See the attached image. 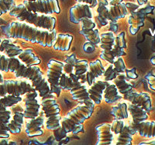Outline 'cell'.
Masks as SVG:
<instances>
[{
  "mask_svg": "<svg viewBox=\"0 0 155 145\" xmlns=\"http://www.w3.org/2000/svg\"><path fill=\"white\" fill-rule=\"evenodd\" d=\"M0 71L13 72L16 78H24L32 82L33 87L38 90L41 97L50 92V84L48 79L44 76V73L37 65L28 66L16 57L6 56L0 54Z\"/></svg>",
  "mask_w": 155,
  "mask_h": 145,
  "instance_id": "6da1fadb",
  "label": "cell"
},
{
  "mask_svg": "<svg viewBox=\"0 0 155 145\" xmlns=\"http://www.w3.org/2000/svg\"><path fill=\"white\" fill-rule=\"evenodd\" d=\"M4 34L9 38H21L44 47H52L57 37V31L54 29L49 31L21 21L9 23L4 28Z\"/></svg>",
  "mask_w": 155,
  "mask_h": 145,
  "instance_id": "7a4b0ae2",
  "label": "cell"
},
{
  "mask_svg": "<svg viewBox=\"0 0 155 145\" xmlns=\"http://www.w3.org/2000/svg\"><path fill=\"white\" fill-rule=\"evenodd\" d=\"M9 15L17 18L19 21L30 23L49 31L53 30L56 25V19L54 16L29 11L23 3L12 8L9 10Z\"/></svg>",
  "mask_w": 155,
  "mask_h": 145,
  "instance_id": "3957f363",
  "label": "cell"
},
{
  "mask_svg": "<svg viewBox=\"0 0 155 145\" xmlns=\"http://www.w3.org/2000/svg\"><path fill=\"white\" fill-rule=\"evenodd\" d=\"M59 84L61 89L69 90L73 99L78 101L80 104H85L95 108V103L90 98L88 88L85 83L78 81L77 76L74 72H71L68 75L63 72L60 78Z\"/></svg>",
  "mask_w": 155,
  "mask_h": 145,
  "instance_id": "277c9868",
  "label": "cell"
},
{
  "mask_svg": "<svg viewBox=\"0 0 155 145\" xmlns=\"http://www.w3.org/2000/svg\"><path fill=\"white\" fill-rule=\"evenodd\" d=\"M93 111L94 108L85 104H79L62 118L61 121L62 129L65 133L72 132L74 134L79 132L84 133L82 123L92 116Z\"/></svg>",
  "mask_w": 155,
  "mask_h": 145,
  "instance_id": "5b68a950",
  "label": "cell"
},
{
  "mask_svg": "<svg viewBox=\"0 0 155 145\" xmlns=\"http://www.w3.org/2000/svg\"><path fill=\"white\" fill-rule=\"evenodd\" d=\"M54 94L49 92L42 97L41 105L46 118V128L51 130H57L61 128V117L60 115V106L57 103Z\"/></svg>",
  "mask_w": 155,
  "mask_h": 145,
  "instance_id": "8992f818",
  "label": "cell"
},
{
  "mask_svg": "<svg viewBox=\"0 0 155 145\" xmlns=\"http://www.w3.org/2000/svg\"><path fill=\"white\" fill-rule=\"evenodd\" d=\"M98 1V9L97 12L99 16L97 17L100 26H105L108 23V21L112 23H116L119 19L124 18L128 14L126 4L120 3L117 5H111L108 8L109 2L107 0H97Z\"/></svg>",
  "mask_w": 155,
  "mask_h": 145,
  "instance_id": "52a82bcc",
  "label": "cell"
},
{
  "mask_svg": "<svg viewBox=\"0 0 155 145\" xmlns=\"http://www.w3.org/2000/svg\"><path fill=\"white\" fill-rule=\"evenodd\" d=\"M21 101L20 96L7 94L4 97H0V138L5 139L9 137L8 123L11 119V111L8 108Z\"/></svg>",
  "mask_w": 155,
  "mask_h": 145,
  "instance_id": "ba28073f",
  "label": "cell"
},
{
  "mask_svg": "<svg viewBox=\"0 0 155 145\" xmlns=\"http://www.w3.org/2000/svg\"><path fill=\"white\" fill-rule=\"evenodd\" d=\"M64 63L55 59H51L48 64V72L47 79L50 84V92L54 94L57 97H59L61 92L59 81L63 73Z\"/></svg>",
  "mask_w": 155,
  "mask_h": 145,
  "instance_id": "9c48e42d",
  "label": "cell"
},
{
  "mask_svg": "<svg viewBox=\"0 0 155 145\" xmlns=\"http://www.w3.org/2000/svg\"><path fill=\"white\" fill-rule=\"evenodd\" d=\"M35 87L27 80H4L0 83V97L7 94L15 96H21Z\"/></svg>",
  "mask_w": 155,
  "mask_h": 145,
  "instance_id": "30bf717a",
  "label": "cell"
},
{
  "mask_svg": "<svg viewBox=\"0 0 155 145\" xmlns=\"http://www.w3.org/2000/svg\"><path fill=\"white\" fill-rule=\"evenodd\" d=\"M23 4L29 11L42 14H58L61 12L58 0H35L33 2L23 0Z\"/></svg>",
  "mask_w": 155,
  "mask_h": 145,
  "instance_id": "8fae6325",
  "label": "cell"
},
{
  "mask_svg": "<svg viewBox=\"0 0 155 145\" xmlns=\"http://www.w3.org/2000/svg\"><path fill=\"white\" fill-rule=\"evenodd\" d=\"M38 90L34 88L31 91L26 93V97L24 98L25 109L23 111V115L25 118H36L40 113L41 104L38 101Z\"/></svg>",
  "mask_w": 155,
  "mask_h": 145,
  "instance_id": "7c38bea8",
  "label": "cell"
},
{
  "mask_svg": "<svg viewBox=\"0 0 155 145\" xmlns=\"http://www.w3.org/2000/svg\"><path fill=\"white\" fill-rule=\"evenodd\" d=\"M100 47L102 48L100 58L101 59L106 61L110 64H113L115 61V57L113 56L112 49L114 44L115 35L113 32L108 31L100 34Z\"/></svg>",
  "mask_w": 155,
  "mask_h": 145,
  "instance_id": "4fadbf2b",
  "label": "cell"
},
{
  "mask_svg": "<svg viewBox=\"0 0 155 145\" xmlns=\"http://www.w3.org/2000/svg\"><path fill=\"white\" fill-rule=\"evenodd\" d=\"M81 22V34L85 36L87 41L94 44H99L100 43V34L98 29L95 28V23L92 21V18H83Z\"/></svg>",
  "mask_w": 155,
  "mask_h": 145,
  "instance_id": "5bb4252c",
  "label": "cell"
},
{
  "mask_svg": "<svg viewBox=\"0 0 155 145\" xmlns=\"http://www.w3.org/2000/svg\"><path fill=\"white\" fill-rule=\"evenodd\" d=\"M44 111H41V113H39L36 118H27L29 119L28 122L26 124V133L27 136L30 137L34 136H41L44 133L42 127L44 123V118L45 115H44Z\"/></svg>",
  "mask_w": 155,
  "mask_h": 145,
  "instance_id": "9a60e30c",
  "label": "cell"
},
{
  "mask_svg": "<svg viewBox=\"0 0 155 145\" xmlns=\"http://www.w3.org/2000/svg\"><path fill=\"white\" fill-rule=\"evenodd\" d=\"M92 18V12L89 5L86 3H78L70 9V20L73 23H81L83 18Z\"/></svg>",
  "mask_w": 155,
  "mask_h": 145,
  "instance_id": "2e32d148",
  "label": "cell"
},
{
  "mask_svg": "<svg viewBox=\"0 0 155 145\" xmlns=\"http://www.w3.org/2000/svg\"><path fill=\"white\" fill-rule=\"evenodd\" d=\"M125 100H127L132 104H138L143 107L147 112L152 110V103L150 95L147 93H137L134 90L123 97Z\"/></svg>",
  "mask_w": 155,
  "mask_h": 145,
  "instance_id": "e0dca14e",
  "label": "cell"
},
{
  "mask_svg": "<svg viewBox=\"0 0 155 145\" xmlns=\"http://www.w3.org/2000/svg\"><path fill=\"white\" fill-rule=\"evenodd\" d=\"M98 135V141L96 145H110L113 143L114 136L111 130V125L102 123L95 127Z\"/></svg>",
  "mask_w": 155,
  "mask_h": 145,
  "instance_id": "ac0fdd59",
  "label": "cell"
},
{
  "mask_svg": "<svg viewBox=\"0 0 155 145\" xmlns=\"http://www.w3.org/2000/svg\"><path fill=\"white\" fill-rule=\"evenodd\" d=\"M105 72V68L102 65L100 60H95L94 62L88 63V69L86 75V82L89 86L93 83L97 77L103 75Z\"/></svg>",
  "mask_w": 155,
  "mask_h": 145,
  "instance_id": "d6986e66",
  "label": "cell"
},
{
  "mask_svg": "<svg viewBox=\"0 0 155 145\" xmlns=\"http://www.w3.org/2000/svg\"><path fill=\"white\" fill-rule=\"evenodd\" d=\"M107 81H96L93 82L90 88L88 89L90 98L95 103V104H99L102 101V95L105 88L107 86Z\"/></svg>",
  "mask_w": 155,
  "mask_h": 145,
  "instance_id": "ffe728a7",
  "label": "cell"
},
{
  "mask_svg": "<svg viewBox=\"0 0 155 145\" xmlns=\"http://www.w3.org/2000/svg\"><path fill=\"white\" fill-rule=\"evenodd\" d=\"M129 111L130 112L133 118V126L137 125L140 122L146 121L148 118L147 111L142 106L131 103L128 106Z\"/></svg>",
  "mask_w": 155,
  "mask_h": 145,
  "instance_id": "44dd1931",
  "label": "cell"
},
{
  "mask_svg": "<svg viewBox=\"0 0 155 145\" xmlns=\"http://www.w3.org/2000/svg\"><path fill=\"white\" fill-rule=\"evenodd\" d=\"M133 128L136 133H139L141 136L144 137H155V122H143L134 125Z\"/></svg>",
  "mask_w": 155,
  "mask_h": 145,
  "instance_id": "7402d4cb",
  "label": "cell"
},
{
  "mask_svg": "<svg viewBox=\"0 0 155 145\" xmlns=\"http://www.w3.org/2000/svg\"><path fill=\"white\" fill-rule=\"evenodd\" d=\"M24 115L23 111H14V115L12 120L8 123V129L9 132L12 134H17L20 133L22 126L24 122Z\"/></svg>",
  "mask_w": 155,
  "mask_h": 145,
  "instance_id": "603a6c76",
  "label": "cell"
},
{
  "mask_svg": "<svg viewBox=\"0 0 155 145\" xmlns=\"http://www.w3.org/2000/svg\"><path fill=\"white\" fill-rule=\"evenodd\" d=\"M104 98L106 103L114 104V103L117 102L119 100L122 99L123 97L119 92L115 83H108L107 86L104 90Z\"/></svg>",
  "mask_w": 155,
  "mask_h": 145,
  "instance_id": "cb8c5ba5",
  "label": "cell"
},
{
  "mask_svg": "<svg viewBox=\"0 0 155 145\" xmlns=\"http://www.w3.org/2000/svg\"><path fill=\"white\" fill-rule=\"evenodd\" d=\"M72 41L73 37L70 34H57L56 39L53 43L52 47L55 50L68 51Z\"/></svg>",
  "mask_w": 155,
  "mask_h": 145,
  "instance_id": "d4e9b609",
  "label": "cell"
},
{
  "mask_svg": "<svg viewBox=\"0 0 155 145\" xmlns=\"http://www.w3.org/2000/svg\"><path fill=\"white\" fill-rule=\"evenodd\" d=\"M127 48V44H126L125 41V33L121 32L120 34H118L117 37H115L114 44L113 46V49L112 52L115 58H118L121 57L123 55H126V52L124 49Z\"/></svg>",
  "mask_w": 155,
  "mask_h": 145,
  "instance_id": "484cf974",
  "label": "cell"
},
{
  "mask_svg": "<svg viewBox=\"0 0 155 145\" xmlns=\"http://www.w3.org/2000/svg\"><path fill=\"white\" fill-rule=\"evenodd\" d=\"M18 58L28 66L37 65L41 63V59L34 54V51L31 48L23 50L21 53L18 55Z\"/></svg>",
  "mask_w": 155,
  "mask_h": 145,
  "instance_id": "4316f807",
  "label": "cell"
},
{
  "mask_svg": "<svg viewBox=\"0 0 155 145\" xmlns=\"http://www.w3.org/2000/svg\"><path fill=\"white\" fill-rule=\"evenodd\" d=\"M136 131L133 126L124 125V129L119 134L116 145H131L133 140V135L135 134Z\"/></svg>",
  "mask_w": 155,
  "mask_h": 145,
  "instance_id": "83f0119b",
  "label": "cell"
},
{
  "mask_svg": "<svg viewBox=\"0 0 155 145\" xmlns=\"http://www.w3.org/2000/svg\"><path fill=\"white\" fill-rule=\"evenodd\" d=\"M0 51H5L6 56L12 58L18 56L23 51V49L19 48V46L12 44L8 39H5L0 43Z\"/></svg>",
  "mask_w": 155,
  "mask_h": 145,
  "instance_id": "f1b7e54d",
  "label": "cell"
},
{
  "mask_svg": "<svg viewBox=\"0 0 155 145\" xmlns=\"http://www.w3.org/2000/svg\"><path fill=\"white\" fill-rule=\"evenodd\" d=\"M113 80L119 92L123 95H125L134 90V87L130 83L127 81V77L124 73H119Z\"/></svg>",
  "mask_w": 155,
  "mask_h": 145,
  "instance_id": "f546056e",
  "label": "cell"
},
{
  "mask_svg": "<svg viewBox=\"0 0 155 145\" xmlns=\"http://www.w3.org/2000/svg\"><path fill=\"white\" fill-rule=\"evenodd\" d=\"M144 21V13L142 12H132L130 18L129 23L131 25V29H135V34L138 31L139 28L143 25Z\"/></svg>",
  "mask_w": 155,
  "mask_h": 145,
  "instance_id": "4dcf8cb0",
  "label": "cell"
},
{
  "mask_svg": "<svg viewBox=\"0 0 155 145\" xmlns=\"http://www.w3.org/2000/svg\"><path fill=\"white\" fill-rule=\"evenodd\" d=\"M111 114L116 119H125L128 118V111L126 103H119L117 105L113 107L111 110Z\"/></svg>",
  "mask_w": 155,
  "mask_h": 145,
  "instance_id": "1f68e13d",
  "label": "cell"
},
{
  "mask_svg": "<svg viewBox=\"0 0 155 145\" xmlns=\"http://www.w3.org/2000/svg\"><path fill=\"white\" fill-rule=\"evenodd\" d=\"M88 69V62L87 60H78L74 66L75 76H79L85 74Z\"/></svg>",
  "mask_w": 155,
  "mask_h": 145,
  "instance_id": "d6a6232c",
  "label": "cell"
},
{
  "mask_svg": "<svg viewBox=\"0 0 155 145\" xmlns=\"http://www.w3.org/2000/svg\"><path fill=\"white\" fill-rule=\"evenodd\" d=\"M77 61L78 59L74 54H72L69 56H66L65 63L64 64L63 72H65L66 74H69L71 72H73L74 64Z\"/></svg>",
  "mask_w": 155,
  "mask_h": 145,
  "instance_id": "836d02e7",
  "label": "cell"
},
{
  "mask_svg": "<svg viewBox=\"0 0 155 145\" xmlns=\"http://www.w3.org/2000/svg\"><path fill=\"white\" fill-rule=\"evenodd\" d=\"M15 6L14 0H0V16Z\"/></svg>",
  "mask_w": 155,
  "mask_h": 145,
  "instance_id": "e575fe53",
  "label": "cell"
},
{
  "mask_svg": "<svg viewBox=\"0 0 155 145\" xmlns=\"http://www.w3.org/2000/svg\"><path fill=\"white\" fill-rule=\"evenodd\" d=\"M119 73H117V72L115 71V69H113V64H110V65L107 68L106 70H105L104 73H103V75H104L105 76V80H106V81L113 80L117 76V75Z\"/></svg>",
  "mask_w": 155,
  "mask_h": 145,
  "instance_id": "d590c367",
  "label": "cell"
},
{
  "mask_svg": "<svg viewBox=\"0 0 155 145\" xmlns=\"http://www.w3.org/2000/svg\"><path fill=\"white\" fill-rule=\"evenodd\" d=\"M113 69H115L117 73H124L126 71L125 63L121 57H118L116 61H114L113 62Z\"/></svg>",
  "mask_w": 155,
  "mask_h": 145,
  "instance_id": "8d00e7d4",
  "label": "cell"
},
{
  "mask_svg": "<svg viewBox=\"0 0 155 145\" xmlns=\"http://www.w3.org/2000/svg\"><path fill=\"white\" fill-rule=\"evenodd\" d=\"M124 126V122L122 119H115L111 125V130L116 134H120Z\"/></svg>",
  "mask_w": 155,
  "mask_h": 145,
  "instance_id": "74e56055",
  "label": "cell"
},
{
  "mask_svg": "<svg viewBox=\"0 0 155 145\" xmlns=\"http://www.w3.org/2000/svg\"><path fill=\"white\" fill-rule=\"evenodd\" d=\"M78 3H86L89 5L91 8H95L98 5V1L97 0H75Z\"/></svg>",
  "mask_w": 155,
  "mask_h": 145,
  "instance_id": "f35d334b",
  "label": "cell"
},
{
  "mask_svg": "<svg viewBox=\"0 0 155 145\" xmlns=\"http://www.w3.org/2000/svg\"><path fill=\"white\" fill-rule=\"evenodd\" d=\"M124 0H109V4L110 5H120V3L123 2Z\"/></svg>",
  "mask_w": 155,
  "mask_h": 145,
  "instance_id": "ab89813d",
  "label": "cell"
},
{
  "mask_svg": "<svg viewBox=\"0 0 155 145\" xmlns=\"http://www.w3.org/2000/svg\"><path fill=\"white\" fill-rule=\"evenodd\" d=\"M127 71V76H128V77L131 78V79H135L136 77H137V75L135 74V73H134V72H131V71L130 70H126Z\"/></svg>",
  "mask_w": 155,
  "mask_h": 145,
  "instance_id": "60d3db41",
  "label": "cell"
},
{
  "mask_svg": "<svg viewBox=\"0 0 155 145\" xmlns=\"http://www.w3.org/2000/svg\"><path fill=\"white\" fill-rule=\"evenodd\" d=\"M137 1L139 3V5H143V4L147 2V0H137Z\"/></svg>",
  "mask_w": 155,
  "mask_h": 145,
  "instance_id": "b9f144b4",
  "label": "cell"
},
{
  "mask_svg": "<svg viewBox=\"0 0 155 145\" xmlns=\"http://www.w3.org/2000/svg\"><path fill=\"white\" fill-rule=\"evenodd\" d=\"M140 144H155V140L152 142H143V143H140Z\"/></svg>",
  "mask_w": 155,
  "mask_h": 145,
  "instance_id": "7bdbcfd3",
  "label": "cell"
},
{
  "mask_svg": "<svg viewBox=\"0 0 155 145\" xmlns=\"http://www.w3.org/2000/svg\"><path fill=\"white\" fill-rule=\"evenodd\" d=\"M3 143H5V144H7L8 142L5 141V140H4V141H1V142H0V144H3Z\"/></svg>",
  "mask_w": 155,
  "mask_h": 145,
  "instance_id": "ee69618b",
  "label": "cell"
},
{
  "mask_svg": "<svg viewBox=\"0 0 155 145\" xmlns=\"http://www.w3.org/2000/svg\"><path fill=\"white\" fill-rule=\"evenodd\" d=\"M25 1H30V2H33V1H35V0H25Z\"/></svg>",
  "mask_w": 155,
  "mask_h": 145,
  "instance_id": "f6af8a7d",
  "label": "cell"
},
{
  "mask_svg": "<svg viewBox=\"0 0 155 145\" xmlns=\"http://www.w3.org/2000/svg\"><path fill=\"white\" fill-rule=\"evenodd\" d=\"M1 41H2V40H1V38H0V43H1Z\"/></svg>",
  "mask_w": 155,
  "mask_h": 145,
  "instance_id": "bcb514c9",
  "label": "cell"
}]
</instances>
